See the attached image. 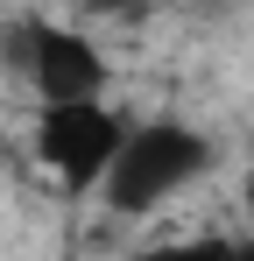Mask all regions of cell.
<instances>
[{
  "mask_svg": "<svg viewBox=\"0 0 254 261\" xmlns=\"http://www.w3.org/2000/svg\"><path fill=\"white\" fill-rule=\"evenodd\" d=\"M205 170H212V141L198 127H184V120H141V127L120 134L113 163L99 176V198L134 219V212H156L176 191H191Z\"/></svg>",
  "mask_w": 254,
  "mask_h": 261,
  "instance_id": "1",
  "label": "cell"
},
{
  "mask_svg": "<svg viewBox=\"0 0 254 261\" xmlns=\"http://www.w3.org/2000/svg\"><path fill=\"white\" fill-rule=\"evenodd\" d=\"M120 134H127V120L106 99H42L36 163L64 184V198H92L106 163H113V148H120Z\"/></svg>",
  "mask_w": 254,
  "mask_h": 261,
  "instance_id": "2",
  "label": "cell"
},
{
  "mask_svg": "<svg viewBox=\"0 0 254 261\" xmlns=\"http://www.w3.org/2000/svg\"><path fill=\"white\" fill-rule=\"evenodd\" d=\"M14 49H21V71H29L36 99H99L106 92V49L92 43L85 29L29 21Z\"/></svg>",
  "mask_w": 254,
  "mask_h": 261,
  "instance_id": "3",
  "label": "cell"
},
{
  "mask_svg": "<svg viewBox=\"0 0 254 261\" xmlns=\"http://www.w3.org/2000/svg\"><path fill=\"white\" fill-rule=\"evenodd\" d=\"M148 261H233V240H226V233H191V240L156 247Z\"/></svg>",
  "mask_w": 254,
  "mask_h": 261,
  "instance_id": "4",
  "label": "cell"
},
{
  "mask_svg": "<svg viewBox=\"0 0 254 261\" xmlns=\"http://www.w3.org/2000/svg\"><path fill=\"white\" fill-rule=\"evenodd\" d=\"M85 7H99V14H127V7H141V0H85Z\"/></svg>",
  "mask_w": 254,
  "mask_h": 261,
  "instance_id": "5",
  "label": "cell"
},
{
  "mask_svg": "<svg viewBox=\"0 0 254 261\" xmlns=\"http://www.w3.org/2000/svg\"><path fill=\"white\" fill-rule=\"evenodd\" d=\"M233 261H254V233H247V240H233Z\"/></svg>",
  "mask_w": 254,
  "mask_h": 261,
  "instance_id": "6",
  "label": "cell"
},
{
  "mask_svg": "<svg viewBox=\"0 0 254 261\" xmlns=\"http://www.w3.org/2000/svg\"><path fill=\"white\" fill-rule=\"evenodd\" d=\"M247 212H254V163H247Z\"/></svg>",
  "mask_w": 254,
  "mask_h": 261,
  "instance_id": "7",
  "label": "cell"
}]
</instances>
